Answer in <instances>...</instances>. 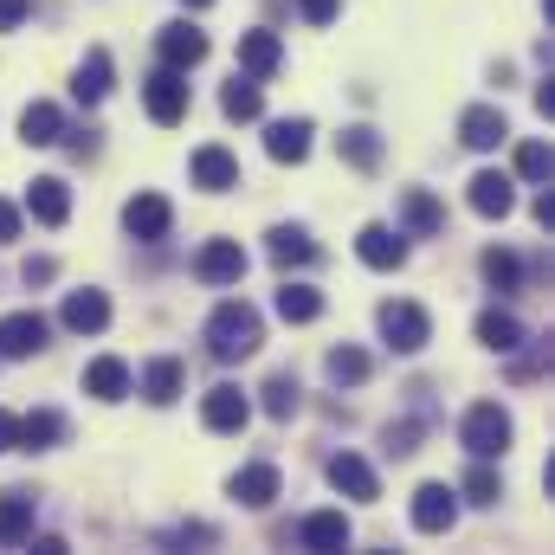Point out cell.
Segmentation results:
<instances>
[{
	"mask_svg": "<svg viewBox=\"0 0 555 555\" xmlns=\"http://www.w3.org/2000/svg\"><path fill=\"white\" fill-rule=\"evenodd\" d=\"M259 343H266V317H259L246 297L214 304V317H207V349H214L220 362H246V356H259Z\"/></svg>",
	"mask_w": 555,
	"mask_h": 555,
	"instance_id": "6da1fadb",
	"label": "cell"
},
{
	"mask_svg": "<svg viewBox=\"0 0 555 555\" xmlns=\"http://www.w3.org/2000/svg\"><path fill=\"white\" fill-rule=\"evenodd\" d=\"M375 323H382V336H388V349L395 356H420L426 343H433V317L408 304V297H388L382 310H375Z\"/></svg>",
	"mask_w": 555,
	"mask_h": 555,
	"instance_id": "7a4b0ae2",
	"label": "cell"
},
{
	"mask_svg": "<svg viewBox=\"0 0 555 555\" xmlns=\"http://www.w3.org/2000/svg\"><path fill=\"white\" fill-rule=\"evenodd\" d=\"M511 433H517V426H511V414H504L498 401H478V408L465 414V426H459V439H465L472 459H504V452H511Z\"/></svg>",
	"mask_w": 555,
	"mask_h": 555,
	"instance_id": "3957f363",
	"label": "cell"
},
{
	"mask_svg": "<svg viewBox=\"0 0 555 555\" xmlns=\"http://www.w3.org/2000/svg\"><path fill=\"white\" fill-rule=\"evenodd\" d=\"M142 104H149V117L162 124V130H175L181 117H188V104H194V91H188V72H155L149 85H142Z\"/></svg>",
	"mask_w": 555,
	"mask_h": 555,
	"instance_id": "277c9868",
	"label": "cell"
},
{
	"mask_svg": "<svg viewBox=\"0 0 555 555\" xmlns=\"http://www.w3.org/2000/svg\"><path fill=\"white\" fill-rule=\"evenodd\" d=\"M155 59H162L168 72H194V65L207 59V33H201L194 20H168V26L155 33Z\"/></svg>",
	"mask_w": 555,
	"mask_h": 555,
	"instance_id": "5b68a950",
	"label": "cell"
},
{
	"mask_svg": "<svg viewBox=\"0 0 555 555\" xmlns=\"http://www.w3.org/2000/svg\"><path fill=\"white\" fill-rule=\"evenodd\" d=\"M356 259H362L369 272H401V266H408V233L375 220V227L356 233Z\"/></svg>",
	"mask_w": 555,
	"mask_h": 555,
	"instance_id": "8992f818",
	"label": "cell"
},
{
	"mask_svg": "<svg viewBox=\"0 0 555 555\" xmlns=\"http://www.w3.org/2000/svg\"><path fill=\"white\" fill-rule=\"evenodd\" d=\"M246 420H253L246 388L220 382V388H207V395H201V426H207V433H246Z\"/></svg>",
	"mask_w": 555,
	"mask_h": 555,
	"instance_id": "52a82bcc",
	"label": "cell"
},
{
	"mask_svg": "<svg viewBox=\"0 0 555 555\" xmlns=\"http://www.w3.org/2000/svg\"><path fill=\"white\" fill-rule=\"evenodd\" d=\"M459 524V491L452 485H420L414 491V530L420 537H446Z\"/></svg>",
	"mask_w": 555,
	"mask_h": 555,
	"instance_id": "ba28073f",
	"label": "cell"
},
{
	"mask_svg": "<svg viewBox=\"0 0 555 555\" xmlns=\"http://www.w3.org/2000/svg\"><path fill=\"white\" fill-rule=\"evenodd\" d=\"M194 278H201V284H240V278H246V246H240V240H207V246L194 253Z\"/></svg>",
	"mask_w": 555,
	"mask_h": 555,
	"instance_id": "9c48e42d",
	"label": "cell"
},
{
	"mask_svg": "<svg viewBox=\"0 0 555 555\" xmlns=\"http://www.w3.org/2000/svg\"><path fill=\"white\" fill-rule=\"evenodd\" d=\"M188 175H194V188L227 194V188H240V155H233V149H220V142H207V149H194Z\"/></svg>",
	"mask_w": 555,
	"mask_h": 555,
	"instance_id": "30bf717a",
	"label": "cell"
},
{
	"mask_svg": "<svg viewBox=\"0 0 555 555\" xmlns=\"http://www.w3.org/2000/svg\"><path fill=\"white\" fill-rule=\"evenodd\" d=\"M330 485H336L343 498H356V504H375V498H382V478H375V465H369L362 452H336V459H330Z\"/></svg>",
	"mask_w": 555,
	"mask_h": 555,
	"instance_id": "8fae6325",
	"label": "cell"
},
{
	"mask_svg": "<svg viewBox=\"0 0 555 555\" xmlns=\"http://www.w3.org/2000/svg\"><path fill=\"white\" fill-rule=\"evenodd\" d=\"M39 349H46V317H39V310L0 317V356H7V362H26V356H39Z\"/></svg>",
	"mask_w": 555,
	"mask_h": 555,
	"instance_id": "7c38bea8",
	"label": "cell"
},
{
	"mask_svg": "<svg viewBox=\"0 0 555 555\" xmlns=\"http://www.w3.org/2000/svg\"><path fill=\"white\" fill-rule=\"evenodd\" d=\"M168 227H175V207H168V194H137L130 207H124V233L130 240H168Z\"/></svg>",
	"mask_w": 555,
	"mask_h": 555,
	"instance_id": "4fadbf2b",
	"label": "cell"
},
{
	"mask_svg": "<svg viewBox=\"0 0 555 555\" xmlns=\"http://www.w3.org/2000/svg\"><path fill=\"white\" fill-rule=\"evenodd\" d=\"M465 201H472L478 220H504V214L517 207V181L498 175V168H485V175H472V194H465Z\"/></svg>",
	"mask_w": 555,
	"mask_h": 555,
	"instance_id": "5bb4252c",
	"label": "cell"
},
{
	"mask_svg": "<svg viewBox=\"0 0 555 555\" xmlns=\"http://www.w3.org/2000/svg\"><path fill=\"white\" fill-rule=\"evenodd\" d=\"M278 65H284V39H278L272 26L240 33V72H246V78H272Z\"/></svg>",
	"mask_w": 555,
	"mask_h": 555,
	"instance_id": "9a60e30c",
	"label": "cell"
},
{
	"mask_svg": "<svg viewBox=\"0 0 555 555\" xmlns=\"http://www.w3.org/2000/svg\"><path fill=\"white\" fill-rule=\"evenodd\" d=\"M349 537H356V530H349V517H343V511H310V517L297 524V543H304V550H317V555L349 550Z\"/></svg>",
	"mask_w": 555,
	"mask_h": 555,
	"instance_id": "2e32d148",
	"label": "cell"
},
{
	"mask_svg": "<svg viewBox=\"0 0 555 555\" xmlns=\"http://www.w3.org/2000/svg\"><path fill=\"white\" fill-rule=\"evenodd\" d=\"M459 142H465V149H478V155H485V149H498V142H511L504 111H498V104H472V111L459 117Z\"/></svg>",
	"mask_w": 555,
	"mask_h": 555,
	"instance_id": "e0dca14e",
	"label": "cell"
},
{
	"mask_svg": "<svg viewBox=\"0 0 555 555\" xmlns=\"http://www.w3.org/2000/svg\"><path fill=\"white\" fill-rule=\"evenodd\" d=\"M278 485H284V478H278V465H266V459H259V465H240L227 491H233V504H246V511H266V504L278 498Z\"/></svg>",
	"mask_w": 555,
	"mask_h": 555,
	"instance_id": "ac0fdd59",
	"label": "cell"
},
{
	"mask_svg": "<svg viewBox=\"0 0 555 555\" xmlns=\"http://www.w3.org/2000/svg\"><path fill=\"white\" fill-rule=\"evenodd\" d=\"M26 214H33L39 227H65V214H72V188H65L59 175H39V181L26 188Z\"/></svg>",
	"mask_w": 555,
	"mask_h": 555,
	"instance_id": "d6986e66",
	"label": "cell"
},
{
	"mask_svg": "<svg viewBox=\"0 0 555 555\" xmlns=\"http://www.w3.org/2000/svg\"><path fill=\"white\" fill-rule=\"evenodd\" d=\"M59 323L78 330V336H98V330H111V297L104 291H72L65 310H59Z\"/></svg>",
	"mask_w": 555,
	"mask_h": 555,
	"instance_id": "ffe728a7",
	"label": "cell"
},
{
	"mask_svg": "<svg viewBox=\"0 0 555 555\" xmlns=\"http://www.w3.org/2000/svg\"><path fill=\"white\" fill-rule=\"evenodd\" d=\"M130 388H137V375H130L124 356H98V362L85 369V395H91V401H124Z\"/></svg>",
	"mask_w": 555,
	"mask_h": 555,
	"instance_id": "44dd1931",
	"label": "cell"
},
{
	"mask_svg": "<svg viewBox=\"0 0 555 555\" xmlns=\"http://www.w3.org/2000/svg\"><path fill=\"white\" fill-rule=\"evenodd\" d=\"M20 142H26V149H52V142H65V111L46 104V98H33V104L20 111Z\"/></svg>",
	"mask_w": 555,
	"mask_h": 555,
	"instance_id": "7402d4cb",
	"label": "cell"
},
{
	"mask_svg": "<svg viewBox=\"0 0 555 555\" xmlns=\"http://www.w3.org/2000/svg\"><path fill=\"white\" fill-rule=\"evenodd\" d=\"M478 343H485V349H498V356H517L530 336H524V323H517L511 310H498V304H491V310H478Z\"/></svg>",
	"mask_w": 555,
	"mask_h": 555,
	"instance_id": "603a6c76",
	"label": "cell"
},
{
	"mask_svg": "<svg viewBox=\"0 0 555 555\" xmlns=\"http://www.w3.org/2000/svg\"><path fill=\"white\" fill-rule=\"evenodd\" d=\"M310 137H317L310 117H278L272 130H266V155L272 162H304L310 155Z\"/></svg>",
	"mask_w": 555,
	"mask_h": 555,
	"instance_id": "cb8c5ba5",
	"label": "cell"
},
{
	"mask_svg": "<svg viewBox=\"0 0 555 555\" xmlns=\"http://www.w3.org/2000/svg\"><path fill=\"white\" fill-rule=\"evenodd\" d=\"M401 233H420V240L446 233V207H439L426 188H408V194H401Z\"/></svg>",
	"mask_w": 555,
	"mask_h": 555,
	"instance_id": "d4e9b609",
	"label": "cell"
},
{
	"mask_svg": "<svg viewBox=\"0 0 555 555\" xmlns=\"http://www.w3.org/2000/svg\"><path fill=\"white\" fill-rule=\"evenodd\" d=\"M59 439H65V420L46 414V408L26 414V420H13V452H52Z\"/></svg>",
	"mask_w": 555,
	"mask_h": 555,
	"instance_id": "484cf974",
	"label": "cell"
},
{
	"mask_svg": "<svg viewBox=\"0 0 555 555\" xmlns=\"http://www.w3.org/2000/svg\"><path fill=\"white\" fill-rule=\"evenodd\" d=\"M72 98H78V104H104V98H111V52H104V46L85 52L78 78H72Z\"/></svg>",
	"mask_w": 555,
	"mask_h": 555,
	"instance_id": "4316f807",
	"label": "cell"
},
{
	"mask_svg": "<svg viewBox=\"0 0 555 555\" xmlns=\"http://www.w3.org/2000/svg\"><path fill=\"white\" fill-rule=\"evenodd\" d=\"M142 401H149V408H175V401H181V362H175V356H155V362L142 369Z\"/></svg>",
	"mask_w": 555,
	"mask_h": 555,
	"instance_id": "83f0119b",
	"label": "cell"
},
{
	"mask_svg": "<svg viewBox=\"0 0 555 555\" xmlns=\"http://www.w3.org/2000/svg\"><path fill=\"white\" fill-rule=\"evenodd\" d=\"M33 511H39L33 491H7V498H0V550H13V543L33 537Z\"/></svg>",
	"mask_w": 555,
	"mask_h": 555,
	"instance_id": "f1b7e54d",
	"label": "cell"
},
{
	"mask_svg": "<svg viewBox=\"0 0 555 555\" xmlns=\"http://www.w3.org/2000/svg\"><path fill=\"white\" fill-rule=\"evenodd\" d=\"M266 253H272V266L291 272V266H310V259H317V240H310L304 227H272V233H266Z\"/></svg>",
	"mask_w": 555,
	"mask_h": 555,
	"instance_id": "f546056e",
	"label": "cell"
},
{
	"mask_svg": "<svg viewBox=\"0 0 555 555\" xmlns=\"http://www.w3.org/2000/svg\"><path fill=\"white\" fill-rule=\"evenodd\" d=\"M220 111H227L233 124H259V117H266V98H259V78H246V72H240V78H233V85L220 91Z\"/></svg>",
	"mask_w": 555,
	"mask_h": 555,
	"instance_id": "4dcf8cb0",
	"label": "cell"
},
{
	"mask_svg": "<svg viewBox=\"0 0 555 555\" xmlns=\"http://www.w3.org/2000/svg\"><path fill=\"white\" fill-rule=\"evenodd\" d=\"M278 317H284V323H317V317H323V291H317V284H278Z\"/></svg>",
	"mask_w": 555,
	"mask_h": 555,
	"instance_id": "1f68e13d",
	"label": "cell"
},
{
	"mask_svg": "<svg viewBox=\"0 0 555 555\" xmlns=\"http://www.w3.org/2000/svg\"><path fill=\"white\" fill-rule=\"evenodd\" d=\"M336 155H343L349 168H362V175H369V168H382V137H375L369 124H356V130H343V137H336Z\"/></svg>",
	"mask_w": 555,
	"mask_h": 555,
	"instance_id": "d6a6232c",
	"label": "cell"
},
{
	"mask_svg": "<svg viewBox=\"0 0 555 555\" xmlns=\"http://www.w3.org/2000/svg\"><path fill=\"white\" fill-rule=\"evenodd\" d=\"M323 369H330V382H336V388H362V382H369V356H362L356 343H336Z\"/></svg>",
	"mask_w": 555,
	"mask_h": 555,
	"instance_id": "836d02e7",
	"label": "cell"
},
{
	"mask_svg": "<svg viewBox=\"0 0 555 555\" xmlns=\"http://www.w3.org/2000/svg\"><path fill=\"white\" fill-rule=\"evenodd\" d=\"M259 395H266L259 408H266V414H272V420H291V414H297V408H304V388H297V375H272V382H266Z\"/></svg>",
	"mask_w": 555,
	"mask_h": 555,
	"instance_id": "e575fe53",
	"label": "cell"
},
{
	"mask_svg": "<svg viewBox=\"0 0 555 555\" xmlns=\"http://www.w3.org/2000/svg\"><path fill=\"white\" fill-rule=\"evenodd\" d=\"M478 272H485V284H491V291H517L524 266H517V253H498V246H491V253L478 259Z\"/></svg>",
	"mask_w": 555,
	"mask_h": 555,
	"instance_id": "d590c367",
	"label": "cell"
},
{
	"mask_svg": "<svg viewBox=\"0 0 555 555\" xmlns=\"http://www.w3.org/2000/svg\"><path fill=\"white\" fill-rule=\"evenodd\" d=\"M465 498H472V504H498V498H504V485H498L491 459H472V472H465Z\"/></svg>",
	"mask_w": 555,
	"mask_h": 555,
	"instance_id": "8d00e7d4",
	"label": "cell"
},
{
	"mask_svg": "<svg viewBox=\"0 0 555 555\" xmlns=\"http://www.w3.org/2000/svg\"><path fill=\"white\" fill-rule=\"evenodd\" d=\"M517 175H524V181H550L555 175L550 142H517Z\"/></svg>",
	"mask_w": 555,
	"mask_h": 555,
	"instance_id": "74e56055",
	"label": "cell"
},
{
	"mask_svg": "<svg viewBox=\"0 0 555 555\" xmlns=\"http://www.w3.org/2000/svg\"><path fill=\"white\" fill-rule=\"evenodd\" d=\"M388 452H395V459H408V452H420V426H414V420L388 426Z\"/></svg>",
	"mask_w": 555,
	"mask_h": 555,
	"instance_id": "f35d334b",
	"label": "cell"
},
{
	"mask_svg": "<svg viewBox=\"0 0 555 555\" xmlns=\"http://www.w3.org/2000/svg\"><path fill=\"white\" fill-rule=\"evenodd\" d=\"M297 13H304V26H330L343 13V0H297Z\"/></svg>",
	"mask_w": 555,
	"mask_h": 555,
	"instance_id": "ab89813d",
	"label": "cell"
},
{
	"mask_svg": "<svg viewBox=\"0 0 555 555\" xmlns=\"http://www.w3.org/2000/svg\"><path fill=\"white\" fill-rule=\"evenodd\" d=\"M26 13H33V0H0V33L26 26Z\"/></svg>",
	"mask_w": 555,
	"mask_h": 555,
	"instance_id": "60d3db41",
	"label": "cell"
},
{
	"mask_svg": "<svg viewBox=\"0 0 555 555\" xmlns=\"http://www.w3.org/2000/svg\"><path fill=\"white\" fill-rule=\"evenodd\" d=\"M13 240H20V207L0 201V246H13Z\"/></svg>",
	"mask_w": 555,
	"mask_h": 555,
	"instance_id": "b9f144b4",
	"label": "cell"
},
{
	"mask_svg": "<svg viewBox=\"0 0 555 555\" xmlns=\"http://www.w3.org/2000/svg\"><path fill=\"white\" fill-rule=\"evenodd\" d=\"M26 550H33V555H72V543H65V537H39V543L26 537Z\"/></svg>",
	"mask_w": 555,
	"mask_h": 555,
	"instance_id": "7bdbcfd3",
	"label": "cell"
},
{
	"mask_svg": "<svg viewBox=\"0 0 555 555\" xmlns=\"http://www.w3.org/2000/svg\"><path fill=\"white\" fill-rule=\"evenodd\" d=\"M59 272V266H52V259H26V284H46V278Z\"/></svg>",
	"mask_w": 555,
	"mask_h": 555,
	"instance_id": "ee69618b",
	"label": "cell"
},
{
	"mask_svg": "<svg viewBox=\"0 0 555 555\" xmlns=\"http://www.w3.org/2000/svg\"><path fill=\"white\" fill-rule=\"evenodd\" d=\"M537 111H543V117H555V78H543V85H537Z\"/></svg>",
	"mask_w": 555,
	"mask_h": 555,
	"instance_id": "f6af8a7d",
	"label": "cell"
},
{
	"mask_svg": "<svg viewBox=\"0 0 555 555\" xmlns=\"http://www.w3.org/2000/svg\"><path fill=\"white\" fill-rule=\"evenodd\" d=\"M537 220H543V227H550V233H555V194H550V188L537 194Z\"/></svg>",
	"mask_w": 555,
	"mask_h": 555,
	"instance_id": "bcb514c9",
	"label": "cell"
},
{
	"mask_svg": "<svg viewBox=\"0 0 555 555\" xmlns=\"http://www.w3.org/2000/svg\"><path fill=\"white\" fill-rule=\"evenodd\" d=\"M0 452H13V414L0 408Z\"/></svg>",
	"mask_w": 555,
	"mask_h": 555,
	"instance_id": "7dc6e473",
	"label": "cell"
},
{
	"mask_svg": "<svg viewBox=\"0 0 555 555\" xmlns=\"http://www.w3.org/2000/svg\"><path fill=\"white\" fill-rule=\"evenodd\" d=\"M181 7H194V13H201V7H214V0H181Z\"/></svg>",
	"mask_w": 555,
	"mask_h": 555,
	"instance_id": "c3c4849f",
	"label": "cell"
}]
</instances>
